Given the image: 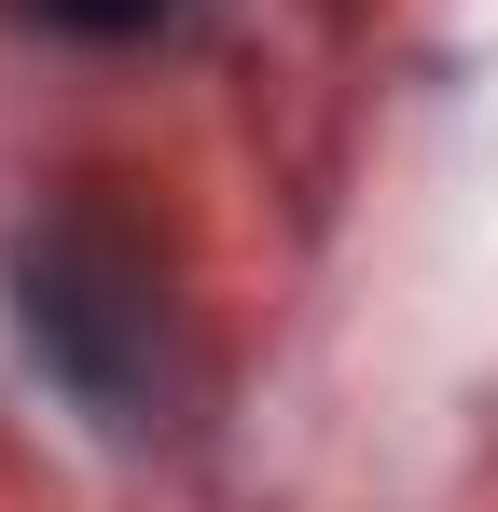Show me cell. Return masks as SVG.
Segmentation results:
<instances>
[{"label":"cell","mask_w":498,"mask_h":512,"mask_svg":"<svg viewBox=\"0 0 498 512\" xmlns=\"http://www.w3.org/2000/svg\"><path fill=\"white\" fill-rule=\"evenodd\" d=\"M14 319H28L42 374H56L97 429H153L166 305H153V277H139V250H125L111 222H83V208H70V222H42L28 263H14Z\"/></svg>","instance_id":"obj_1"},{"label":"cell","mask_w":498,"mask_h":512,"mask_svg":"<svg viewBox=\"0 0 498 512\" xmlns=\"http://www.w3.org/2000/svg\"><path fill=\"white\" fill-rule=\"evenodd\" d=\"M28 28H56V42H166L194 0H14Z\"/></svg>","instance_id":"obj_2"}]
</instances>
